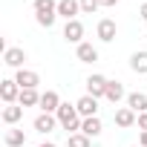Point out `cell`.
<instances>
[{
	"instance_id": "obj_1",
	"label": "cell",
	"mask_w": 147,
	"mask_h": 147,
	"mask_svg": "<svg viewBox=\"0 0 147 147\" xmlns=\"http://www.w3.org/2000/svg\"><path fill=\"white\" fill-rule=\"evenodd\" d=\"M55 118H58V124L66 130V133H81V113H78V107L75 104H61L58 107V113H55Z\"/></svg>"
},
{
	"instance_id": "obj_2",
	"label": "cell",
	"mask_w": 147,
	"mask_h": 147,
	"mask_svg": "<svg viewBox=\"0 0 147 147\" xmlns=\"http://www.w3.org/2000/svg\"><path fill=\"white\" fill-rule=\"evenodd\" d=\"M32 9H35V20H38L43 29H52V26H55V18H58V0H35Z\"/></svg>"
},
{
	"instance_id": "obj_3",
	"label": "cell",
	"mask_w": 147,
	"mask_h": 147,
	"mask_svg": "<svg viewBox=\"0 0 147 147\" xmlns=\"http://www.w3.org/2000/svg\"><path fill=\"white\" fill-rule=\"evenodd\" d=\"M63 40L66 43H84V23L81 20H66L63 23Z\"/></svg>"
},
{
	"instance_id": "obj_4",
	"label": "cell",
	"mask_w": 147,
	"mask_h": 147,
	"mask_svg": "<svg viewBox=\"0 0 147 147\" xmlns=\"http://www.w3.org/2000/svg\"><path fill=\"white\" fill-rule=\"evenodd\" d=\"M0 98H3V104H18L20 87H18L15 78H3V81H0Z\"/></svg>"
},
{
	"instance_id": "obj_5",
	"label": "cell",
	"mask_w": 147,
	"mask_h": 147,
	"mask_svg": "<svg viewBox=\"0 0 147 147\" xmlns=\"http://www.w3.org/2000/svg\"><path fill=\"white\" fill-rule=\"evenodd\" d=\"M15 81H18L20 90H38L40 75H38L35 69H18V72H15Z\"/></svg>"
},
{
	"instance_id": "obj_6",
	"label": "cell",
	"mask_w": 147,
	"mask_h": 147,
	"mask_svg": "<svg viewBox=\"0 0 147 147\" xmlns=\"http://www.w3.org/2000/svg\"><path fill=\"white\" fill-rule=\"evenodd\" d=\"M3 63L12 66V69H23V63H26V52H23L20 46H6V52H3Z\"/></svg>"
},
{
	"instance_id": "obj_7",
	"label": "cell",
	"mask_w": 147,
	"mask_h": 147,
	"mask_svg": "<svg viewBox=\"0 0 147 147\" xmlns=\"http://www.w3.org/2000/svg\"><path fill=\"white\" fill-rule=\"evenodd\" d=\"M95 35H98V40H104V43H113V40H115V35H118V26H115V20H110V18L98 20V29H95Z\"/></svg>"
},
{
	"instance_id": "obj_8",
	"label": "cell",
	"mask_w": 147,
	"mask_h": 147,
	"mask_svg": "<svg viewBox=\"0 0 147 147\" xmlns=\"http://www.w3.org/2000/svg\"><path fill=\"white\" fill-rule=\"evenodd\" d=\"M75 107H78L81 118H95L98 115V98H92V95H81L75 101Z\"/></svg>"
},
{
	"instance_id": "obj_9",
	"label": "cell",
	"mask_w": 147,
	"mask_h": 147,
	"mask_svg": "<svg viewBox=\"0 0 147 147\" xmlns=\"http://www.w3.org/2000/svg\"><path fill=\"white\" fill-rule=\"evenodd\" d=\"M78 12H81V3H78V0H58V18H63V20H78Z\"/></svg>"
},
{
	"instance_id": "obj_10",
	"label": "cell",
	"mask_w": 147,
	"mask_h": 147,
	"mask_svg": "<svg viewBox=\"0 0 147 147\" xmlns=\"http://www.w3.org/2000/svg\"><path fill=\"white\" fill-rule=\"evenodd\" d=\"M107 78L104 75H90L87 78V95H92V98H104V92H107Z\"/></svg>"
},
{
	"instance_id": "obj_11",
	"label": "cell",
	"mask_w": 147,
	"mask_h": 147,
	"mask_svg": "<svg viewBox=\"0 0 147 147\" xmlns=\"http://www.w3.org/2000/svg\"><path fill=\"white\" fill-rule=\"evenodd\" d=\"M61 104H63V101H61V95H58L55 90H46V92H40V104H38V107H40L43 113H52V115H55Z\"/></svg>"
},
{
	"instance_id": "obj_12",
	"label": "cell",
	"mask_w": 147,
	"mask_h": 147,
	"mask_svg": "<svg viewBox=\"0 0 147 147\" xmlns=\"http://www.w3.org/2000/svg\"><path fill=\"white\" fill-rule=\"evenodd\" d=\"M0 118H3V124L15 127V124L23 118V107H20V104H6V107H3V113H0Z\"/></svg>"
},
{
	"instance_id": "obj_13",
	"label": "cell",
	"mask_w": 147,
	"mask_h": 147,
	"mask_svg": "<svg viewBox=\"0 0 147 147\" xmlns=\"http://www.w3.org/2000/svg\"><path fill=\"white\" fill-rule=\"evenodd\" d=\"M130 69L136 75H147V49H138L130 55Z\"/></svg>"
},
{
	"instance_id": "obj_14",
	"label": "cell",
	"mask_w": 147,
	"mask_h": 147,
	"mask_svg": "<svg viewBox=\"0 0 147 147\" xmlns=\"http://www.w3.org/2000/svg\"><path fill=\"white\" fill-rule=\"evenodd\" d=\"M75 55H78V61H81V63H95V61H98V49H95L92 43H87V40H84V43H78Z\"/></svg>"
},
{
	"instance_id": "obj_15",
	"label": "cell",
	"mask_w": 147,
	"mask_h": 147,
	"mask_svg": "<svg viewBox=\"0 0 147 147\" xmlns=\"http://www.w3.org/2000/svg\"><path fill=\"white\" fill-rule=\"evenodd\" d=\"M55 127H58V118H55L52 113H40V115L35 118V130H38V133H43V136H46V133H52Z\"/></svg>"
},
{
	"instance_id": "obj_16",
	"label": "cell",
	"mask_w": 147,
	"mask_h": 147,
	"mask_svg": "<svg viewBox=\"0 0 147 147\" xmlns=\"http://www.w3.org/2000/svg\"><path fill=\"white\" fill-rule=\"evenodd\" d=\"M104 98H107L110 104H118L121 98H127V92H124V84H121V81H110V84H107V92H104Z\"/></svg>"
},
{
	"instance_id": "obj_17",
	"label": "cell",
	"mask_w": 147,
	"mask_h": 147,
	"mask_svg": "<svg viewBox=\"0 0 147 147\" xmlns=\"http://www.w3.org/2000/svg\"><path fill=\"white\" fill-rule=\"evenodd\" d=\"M136 121H138V115H136L130 107H118V110H115V124H118V127L127 130V127H133Z\"/></svg>"
},
{
	"instance_id": "obj_18",
	"label": "cell",
	"mask_w": 147,
	"mask_h": 147,
	"mask_svg": "<svg viewBox=\"0 0 147 147\" xmlns=\"http://www.w3.org/2000/svg\"><path fill=\"white\" fill-rule=\"evenodd\" d=\"M101 130H104V124H101V118L95 115V118H84L81 121V133L84 136H90V138H98L101 136Z\"/></svg>"
},
{
	"instance_id": "obj_19",
	"label": "cell",
	"mask_w": 147,
	"mask_h": 147,
	"mask_svg": "<svg viewBox=\"0 0 147 147\" xmlns=\"http://www.w3.org/2000/svg\"><path fill=\"white\" fill-rule=\"evenodd\" d=\"M127 107H130L136 115L147 113V95H144V92H130V95H127Z\"/></svg>"
},
{
	"instance_id": "obj_20",
	"label": "cell",
	"mask_w": 147,
	"mask_h": 147,
	"mask_svg": "<svg viewBox=\"0 0 147 147\" xmlns=\"http://www.w3.org/2000/svg\"><path fill=\"white\" fill-rule=\"evenodd\" d=\"M3 141H6V147H23V144H26V133L18 130V127H9Z\"/></svg>"
},
{
	"instance_id": "obj_21",
	"label": "cell",
	"mask_w": 147,
	"mask_h": 147,
	"mask_svg": "<svg viewBox=\"0 0 147 147\" xmlns=\"http://www.w3.org/2000/svg\"><path fill=\"white\" fill-rule=\"evenodd\" d=\"M18 104H20L23 110H26V107H38V104H40V92H38V90H20Z\"/></svg>"
},
{
	"instance_id": "obj_22",
	"label": "cell",
	"mask_w": 147,
	"mask_h": 147,
	"mask_svg": "<svg viewBox=\"0 0 147 147\" xmlns=\"http://www.w3.org/2000/svg\"><path fill=\"white\" fill-rule=\"evenodd\" d=\"M66 147H92V138H90V136H84V133H69Z\"/></svg>"
},
{
	"instance_id": "obj_23",
	"label": "cell",
	"mask_w": 147,
	"mask_h": 147,
	"mask_svg": "<svg viewBox=\"0 0 147 147\" xmlns=\"http://www.w3.org/2000/svg\"><path fill=\"white\" fill-rule=\"evenodd\" d=\"M78 3H81V12H84V15H92V12L101 6V0H78Z\"/></svg>"
},
{
	"instance_id": "obj_24",
	"label": "cell",
	"mask_w": 147,
	"mask_h": 147,
	"mask_svg": "<svg viewBox=\"0 0 147 147\" xmlns=\"http://www.w3.org/2000/svg\"><path fill=\"white\" fill-rule=\"evenodd\" d=\"M136 124H138V130H141V133H147V113H141Z\"/></svg>"
},
{
	"instance_id": "obj_25",
	"label": "cell",
	"mask_w": 147,
	"mask_h": 147,
	"mask_svg": "<svg viewBox=\"0 0 147 147\" xmlns=\"http://www.w3.org/2000/svg\"><path fill=\"white\" fill-rule=\"evenodd\" d=\"M138 18H141V20H147V3H141V9H138Z\"/></svg>"
},
{
	"instance_id": "obj_26",
	"label": "cell",
	"mask_w": 147,
	"mask_h": 147,
	"mask_svg": "<svg viewBox=\"0 0 147 147\" xmlns=\"http://www.w3.org/2000/svg\"><path fill=\"white\" fill-rule=\"evenodd\" d=\"M101 6H107V9L110 6H118V0H101Z\"/></svg>"
},
{
	"instance_id": "obj_27",
	"label": "cell",
	"mask_w": 147,
	"mask_h": 147,
	"mask_svg": "<svg viewBox=\"0 0 147 147\" xmlns=\"http://www.w3.org/2000/svg\"><path fill=\"white\" fill-rule=\"evenodd\" d=\"M138 147H147V133H141V138H138Z\"/></svg>"
},
{
	"instance_id": "obj_28",
	"label": "cell",
	"mask_w": 147,
	"mask_h": 147,
	"mask_svg": "<svg viewBox=\"0 0 147 147\" xmlns=\"http://www.w3.org/2000/svg\"><path fill=\"white\" fill-rule=\"evenodd\" d=\"M38 147H55V144H52V141H43V144H38Z\"/></svg>"
},
{
	"instance_id": "obj_29",
	"label": "cell",
	"mask_w": 147,
	"mask_h": 147,
	"mask_svg": "<svg viewBox=\"0 0 147 147\" xmlns=\"http://www.w3.org/2000/svg\"><path fill=\"white\" fill-rule=\"evenodd\" d=\"M136 147H138V144H136Z\"/></svg>"
}]
</instances>
